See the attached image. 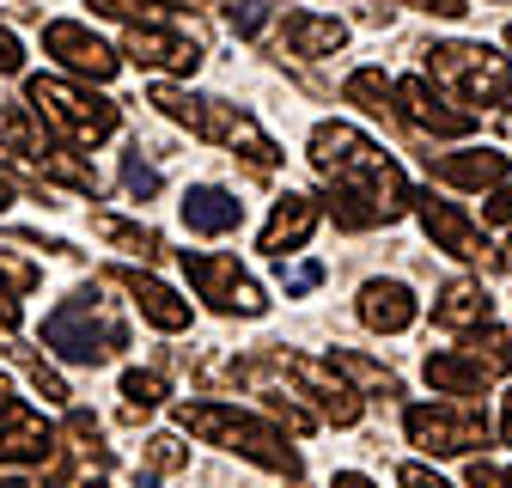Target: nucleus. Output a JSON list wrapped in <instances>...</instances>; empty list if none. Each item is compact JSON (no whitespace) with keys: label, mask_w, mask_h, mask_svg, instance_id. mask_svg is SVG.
I'll use <instances>...</instances> for the list:
<instances>
[{"label":"nucleus","mask_w":512,"mask_h":488,"mask_svg":"<svg viewBox=\"0 0 512 488\" xmlns=\"http://www.w3.org/2000/svg\"><path fill=\"white\" fill-rule=\"evenodd\" d=\"M482 214H488L494 226H512V183H500V190L488 196V208H482Z\"/></svg>","instance_id":"38"},{"label":"nucleus","mask_w":512,"mask_h":488,"mask_svg":"<svg viewBox=\"0 0 512 488\" xmlns=\"http://www.w3.org/2000/svg\"><path fill=\"white\" fill-rule=\"evenodd\" d=\"M122 190L135 196V202H153V196H159V171H153V165L141 159V147L122 159Z\"/></svg>","instance_id":"31"},{"label":"nucleus","mask_w":512,"mask_h":488,"mask_svg":"<svg viewBox=\"0 0 512 488\" xmlns=\"http://www.w3.org/2000/svg\"><path fill=\"white\" fill-rule=\"evenodd\" d=\"M189 464V446L177 440V434H153L147 440V470L153 476H171V470H183Z\"/></svg>","instance_id":"32"},{"label":"nucleus","mask_w":512,"mask_h":488,"mask_svg":"<svg viewBox=\"0 0 512 488\" xmlns=\"http://www.w3.org/2000/svg\"><path fill=\"white\" fill-rule=\"evenodd\" d=\"M421 318V305L403 281H366L360 287V324L378 330V336H403L409 324Z\"/></svg>","instance_id":"20"},{"label":"nucleus","mask_w":512,"mask_h":488,"mask_svg":"<svg viewBox=\"0 0 512 488\" xmlns=\"http://www.w3.org/2000/svg\"><path fill=\"white\" fill-rule=\"evenodd\" d=\"M336 488H372V482H366L360 470H342V476H336Z\"/></svg>","instance_id":"43"},{"label":"nucleus","mask_w":512,"mask_h":488,"mask_svg":"<svg viewBox=\"0 0 512 488\" xmlns=\"http://www.w3.org/2000/svg\"><path fill=\"white\" fill-rule=\"evenodd\" d=\"M403 434H409V446H421L433 458H464V452L488 446L494 427H488L482 403H470V397H439V403H409L403 409Z\"/></svg>","instance_id":"7"},{"label":"nucleus","mask_w":512,"mask_h":488,"mask_svg":"<svg viewBox=\"0 0 512 488\" xmlns=\"http://www.w3.org/2000/svg\"><path fill=\"white\" fill-rule=\"evenodd\" d=\"M171 7H202V0H171Z\"/></svg>","instance_id":"44"},{"label":"nucleus","mask_w":512,"mask_h":488,"mask_svg":"<svg viewBox=\"0 0 512 488\" xmlns=\"http://www.w3.org/2000/svg\"><path fill=\"white\" fill-rule=\"evenodd\" d=\"M43 55H55L68 74H80V80H92V86H104V80L122 68V55H116L104 37H92L86 25H74V19H49V25H43Z\"/></svg>","instance_id":"14"},{"label":"nucleus","mask_w":512,"mask_h":488,"mask_svg":"<svg viewBox=\"0 0 512 488\" xmlns=\"http://www.w3.org/2000/svg\"><path fill=\"white\" fill-rule=\"evenodd\" d=\"M464 482H470V488H500V470H494L488 458H470V470H464Z\"/></svg>","instance_id":"39"},{"label":"nucleus","mask_w":512,"mask_h":488,"mask_svg":"<svg viewBox=\"0 0 512 488\" xmlns=\"http://www.w3.org/2000/svg\"><path fill=\"white\" fill-rule=\"evenodd\" d=\"M19 68H25V43L0 25V74H19Z\"/></svg>","instance_id":"34"},{"label":"nucleus","mask_w":512,"mask_h":488,"mask_svg":"<svg viewBox=\"0 0 512 488\" xmlns=\"http://www.w3.org/2000/svg\"><path fill=\"white\" fill-rule=\"evenodd\" d=\"M397 482H403V488H452L445 476H433L427 464H403V470H397Z\"/></svg>","instance_id":"36"},{"label":"nucleus","mask_w":512,"mask_h":488,"mask_svg":"<svg viewBox=\"0 0 512 488\" xmlns=\"http://www.w3.org/2000/svg\"><path fill=\"white\" fill-rule=\"evenodd\" d=\"M61 434L13 391H0V464H55Z\"/></svg>","instance_id":"13"},{"label":"nucleus","mask_w":512,"mask_h":488,"mask_svg":"<svg viewBox=\"0 0 512 488\" xmlns=\"http://www.w3.org/2000/svg\"><path fill=\"white\" fill-rule=\"evenodd\" d=\"M500 488H512V470H500Z\"/></svg>","instance_id":"45"},{"label":"nucleus","mask_w":512,"mask_h":488,"mask_svg":"<svg viewBox=\"0 0 512 488\" xmlns=\"http://www.w3.org/2000/svg\"><path fill=\"white\" fill-rule=\"evenodd\" d=\"M122 55L141 61V68H153V74H183V80L202 68V43L196 37H177L171 25H128Z\"/></svg>","instance_id":"15"},{"label":"nucleus","mask_w":512,"mask_h":488,"mask_svg":"<svg viewBox=\"0 0 512 488\" xmlns=\"http://www.w3.org/2000/svg\"><path fill=\"white\" fill-rule=\"evenodd\" d=\"M281 281H287V293H311V287H317V281H324V263H299V269H293V275H287V269H281Z\"/></svg>","instance_id":"35"},{"label":"nucleus","mask_w":512,"mask_h":488,"mask_svg":"<svg viewBox=\"0 0 512 488\" xmlns=\"http://www.w3.org/2000/svg\"><path fill=\"white\" fill-rule=\"evenodd\" d=\"M500 434H506V446H512V391L500 397Z\"/></svg>","instance_id":"42"},{"label":"nucleus","mask_w":512,"mask_h":488,"mask_svg":"<svg viewBox=\"0 0 512 488\" xmlns=\"http://www.w3.org/2000/svg\"><path fill=\"white\" fill-rule=\"evenodd\" d=\"M512 366V342L488 324L476 336H464V348H439L427 354V385L439 397H482L500 373Z\"/></svg>","instance_id":"8"},{"label":"nucleus","mask_w":512,"mask_h":488,"mask_svg":"<svg viewBox=\"0 0 512 488\" xmlns=\"http://www.w3.org/2000/svg\"><path fill=\"white\" fill-rule=\"evenodd\" d=\"M427 171L445 190H500L506 183V153L500 147H464V153H427Z\"/></svg>","instance_id":"16"},{"label":"nucleus","mask_w":512,"mask_h":488,"mask_svg":"<svg viewBox=\"0 0 512 488\" xmlns=\"http://www.w3.org/2000/svg\"><path fill=\"white\" fill-rule=\"evenodd\" d=\"M427 55V80L452 86L464 104H506L512 98V61L488 43H433Z\"/></svg>","instance_id":"6"},{"label":"nucleus","mask_w":512,"mask_h":488,"mask_svg":"<svg viewBox=\"0 0 512 488\" xmlns=\"http://www.w3.org/2000/svg\"><path fill=\"white\" fill-rule=\"evenodd\" d=\"M317 220H324V202H311V196L287 190V196L275 202V214L263 220V238H256V251H269V257H287V251H299V244L317 232Z\"/></svg>","instance_id":"18"},{"label":"nucleus","mask_w":512,"mask_h":488,"mask_svg":"<svg viewBox=\"0 0 512 488\" xmlns=\"http://www.w3.org/2000/svg\"><path fill=\"white\" fill-rule=\"evenodd\" d=\"M506 49H512V31H506Z\"/></svg>","instance_id":"48"},{"label":"nucleus","mask_w":512,"mask_h":488,"mask_svg":"<svg viewBox=\"0 0 512 488\" xmlns=\"http://www.w3.org/2000/svg\"><path fill=\"white\" fill-rule=\"evenodd\" d=\"M305 153H311L317 177H324L330 190H354L378 220H403L415 208V190H409L403 165L384 153L378 141H366L354 122H317Z\"/></svg>","instance_id":"1"},{"label":"nucleus","mask_w":512,"mask_h":488,"mask_svg":"<svg viewBox=\"0 0 512 488\" xmlns=\"http://www.w3.org/2000/svg\"><path fill=\"white\" fill-rule=\"evenodd\" d=\"M324 214H330L342 232H366V226H378V214H372L354 190H330V196H324Z\"/></svg>","instance_id":"29"},{"label":"nucleus","mask_w":512,"mask_h":488,"mask_svg":"<svg viewBox=\"0 0 512 488\" xmlns=\"http://www.w3.org/2000/svg\"><path fill=\"white\" fill-rule=\"evenodd\" d=\"M171 415H177L183 434H196V440H208V446H220V452H238V458L263 464V470H275V476H299V470H305L299 452L281 440V427L263 421V415H250V409H232V403H196V397H189V403H177Z\"/></svg>","instance_id":"4"},{"label":"nucleus","mask_w":512,"mask_h":488,"mask_svg":"<svg viewBox=\"0 0 512 488\" xmlns=\"http://www.w3.org/2000/svg\"><path fill=\"white\" fill-rule=\"evenodd\" d=\"M165 403V373H153V366H135V373H122V415L141 421L147 409Z\"/></svg>","instance_id":"27"},{"label":"nucleus","mask_w":512,"mask_h":488,"mask_svg":"<svg viewBox=\"0 0 512 488\" xmlns=\"http://www.w3.org/2000/svg\"><path fill=\"white\" fill-rule=\"evenodd\" d=\"M37 263H25V257H13V251H0V336H13L19 330V299L37 287Z\"/></svg>","instance_id":"25"},{"label":"nucleus","mask_w":512,"mask_h":488,"mask_svg":"<svg viewBox=\"0 0 512 488\" xmlns=\"http://www.w3.org/2000/svg\"><path fill=\"white\" fill-rule=\"evenodd\" d=\"M86 7L98 19H122V25H165L159 7H147V0H86Z\"/></svg>","instance_id":"30"},{"label":"nucleus","mask_w":512,"mask_h":488,"mask_svg":"<svg viewBox=\"0 0 512 488\" xmlns=\"http://www.w3.org/2000/svg\"><path fill=\"white\" fill-rule=\"evenodd\" d=\"M397 7H421V13H433V19H458V13H470L464 0H397Z\"/></svg>","instance_id":"37"},{"label":"nucleus","mask_w":512,"mask_h":488,"mask_svg":"<svg viewBox=\"0 0 512 488\" xmlns=\"http://www.w3.org/2000/svg\"><path fill=\"white\" fill-rule=\"evenodd\" d=\"M342 98H348V104H360L366 116L403 122V110H397V80H384L378 68H354V74H348V86H342Z\"/></svg>","instance_id":"24"},{"label":"nucleus","mask_w":512,"mask_h":488,"mask_svg":"<svg viewBox=\"0 0 512 488\" xmlns=\"http://www.w3.org/2000/svg\"><path fill=\"white\" fill-rule=\"evenodd\" d=\"M0 391H13V379H7V373H0Z\"/></svg>","instance_id":"46"},{"label":"nucleus","mask_w":512,"mask_h":488,"mask_svg":"<svg viewBox=\"0 0 512 488\" xmlns=\"http://www.w3.org/2000/svg\"><path fill=\"white\" fill-rule=\"evenodd\" d=\"M397 110H403V122L409 129H421V135H439V141H464L470 129H476V110H458L452 98H445L427 74H409V80H397Z\"/></svg>","instance_id":"12"},{"label":"nucleus","mask_w":512,"mask_h":488,"mask_svg":"<svg viewBox=\"0 0 512 488\" xmlns=\"http://www.w3.org/2000/svg\"><path fill=\"white\" fill-rule=\"evenodd\" d=\"M43 488H74V470L55 458V464H49V476H43Z\"/></svg>","instance_id":"40"},{"label":"nucleus","mask_w":512,"mask_h":488,"mask_svg":"<svg viewBox=\"0 0 512 488\" xmlns=\"http://www.w3.org/2000/svg\"><path fill=\"white\" fill-rule=\"evenodd\" d=\"M183 275H189V287H196L214 312H226V318H263V312H269V293L256 287V275H250L238 257L183 251Z\"/></svg>","instance_id":"10"},{"label":"nucleus","mask_w":512,"mask_h":488,"mask_svg":"<svg viewBox=\"0 0 512 488\" xmlns=\"http://www.w3.org/2000/svg\"><path fill=\"white\" fill-rule=\"evenodd\" d=\"M348 43V25L342 19H324V13H287L281 19V49L299 55V61H324Z\"/></svg>","instance_id":"22"},{"label":"nucleus","mask_w":512,"mask_h":488,"mask_svg":"<svg viewBox=\"0 0 512 488\" xmlns=\"http://www.w3.org/2000/svg\"><path fill=\"white\" fill-rule=\"evenodd\" d=\"M43 348L68 366H104L128 348V318L116 312V299H104V287H80L43 318Z\"/></svg>","instance_id":"3"},{"label":"nucleus","mask_w":512,"mask_h":488,"mask_svg":"<svg viewBox=\"0 0 512 488\" xmlns=\"http://www.w3.org/2000/svg\"><path fill=\"white\" fill-rule=\"evenodd\" d=\"M7 354H13V366H19V373H25V379H31V385H37L49 403H68V397H74V391H68V379H61V373H55V366H49L37 348H25V342H7Z\"/></svg>","instance_id":"28"},{"label":"nucleus","mask_w":512,"mask_h":488,"mask_svg":"<svg viewBox=\"0 0 512 488\" xmlns=\"http://www.w3.org/2000/svg\"><path fill=\"white\" fill-rule=\"evenodd\" d=\"M330 366L342 379H354L360 391H378V397H403V379L391 373V366H378V360H366V354H354V348H336L330 354Z\"/></svg>","instance_id":"26"},{"label":"nucleus","mask_w":512,"mask_h":488,"mask_svg":"<svg viewBox=\"0 0 512 488\" xmlns=\"http://www.w3.org/2000/svg\"><path fill=\"white\" fill-rule=\"evenodd\" d=\"M92 232H98L104 244H116V251L141 257V263H159V257H165V238H159L153 226H141V220H122V214H92Z\"/></svg>","instance_id":"23"},{"label":"nucleus","mask_w":512,"mask_h":488,"mask_svg":"<svg viewBox=\"0 0 512 488\" xmlns=\"http://www.w3.org/2000/svg\"><path fill=\"white\" fill-rule=\"evenodd\" d=\"M13 196H19V183H13L7 171H0V214H7V208H13Z\"/></svg>","instance_id":"41"},{"label":"nucleus","mask_w":512,"mask_h":488,"mask_svg":"<svg viewBox=\"0 0 512 488\" xmlns=\"http://www.w3.org/2000/svg\"><path fill=\"white\" fill-rule=\"evenodd\" d=\"M110 281L135 299V312L153 324V330H165V336H177V330H189V299H177L159 275H141V269H110Z\"/></svg>","instance_id":"17"},{"label":"nucleus","mask_w":512,"mask_h":488,"mask_svg":"<svg viewBox=\"0 0 512 488\" xmlns=\"http://www.w3.org/2000/svg\"><path fill=\"white\" fill-rule=\"evenodd\" d=\"M263 25H269V7H263V0H238V7H232V31H238V37H256Z\"/></svg>","instance_id":"33"},{"label":"nucleus","mask_w":512,"mask_h":488,"mask_svg":"<svg viewBox=\"0 0 512 488\" xmlns=\"http://www.w3.org/2000/svg\"><path fill=\"white\" fill-rule=\"evenodd\" d=\"M433 324L439 330H464V336L488 330L494 324V293L482 281H445L439 299H433Z\"/></svg>","instance_id":"19"},{"label":"nucleus","mask_w":512,"mask_h":488,"mask_svg":"<svg viewBox=\"0 0 512 488\" xmlns=\"http://www.w3.org/2000/svg\"><path fill=\"white\" fill-rule=\"evenodd\" d=\"M147 104H153L159 116L183 122L189 135H202V141H214V147H232V159H244L256 177H269V171L281 165V147L269 141V129H263L250 110L226 104V98H202V92H183V86L159 80V86L147 92Z\"/></svg>","instance_id":"2"},{"label":"nucleus","mask_w":512,"mask_h":488,"mask_svg":"<svg viewBox=\"0 0 512 488\" xmlns=\"http://www.w3.org/2000/svg\"><path fill=\"white\" fill-rule=\"evenodd\" d=\"M415 214H421V232L433 238V251H452V257H464V263H482V269H500V263H506L494 244L482 238V226H476L458 202H445L439 190H421V196H415Z\"/></svg>","instance_id":"11"},{"label":"nucleus","mask_w":512,"mask_h":488,"mask_svg":"<svg viewBox=\"0 0 512 488\" xmlns=\"http://www.w3.org/2000/svg\"><path fill=\"white\" fill-rule=\"evenodd\" d=\"M25 104H31V116L43 122V129H55L68 147H98V141L116 135V104L98 98L92 86L61 80V74H37V80H25Z\"/></svg>","instance_id":"5"},{"label":"nucleus","mask_w":512,"mask_h":488,"mask_svg":"<svg viewBox=\"0 0 512 488\" xmlns=\"http://www.w3.org/2000/svg\"><path fill=\"white\" fill-rule=\"evenodd\" d=\"M0 488H25V482H0Z\"/></svg>","instance_id":"47"},{"label":"nucleus","mask_w":512,"mask_h":488,"mask_svg":"<svg viewBox=\"0 0 512 488\" xmlns=\"http://www.w3.org/2000/svg\"><path fill=\"white\" fill-rule=\"evenodd\" d=\"M183 226L202 232V238L238 232V226H244V202H238L232 190H220V183H189V196H183Z\"/></svg>","instance_id":"21"},{"label":"nucleus","mask_w":512,"mask_h":488,"mask_svg":"<svg viewBox=\"0 0 512 488\" xmlns=\"http://www.w3.org/2000/svg\"><path fill=\"white\" fill-rule=\"evenodd\" d=\"M275 366H281V379L293 385V397L317 415V421H330V427H354L360 421V391L336 373L330 360H311V354H287V348H275L269 354Z\"/></svg>","instance_id":"9"}]
</instances>
